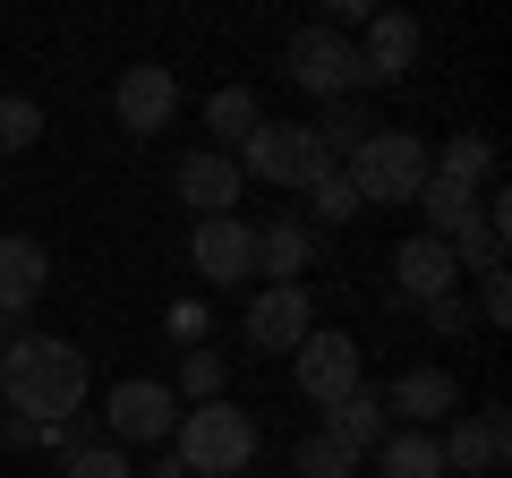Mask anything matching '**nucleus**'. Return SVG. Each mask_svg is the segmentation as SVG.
<instances>
[{
    "instance_id": "29",
    "label": "nucleus",
    "mask_w": 512,
    "mask_h": 478,
    "mask_svg": "<svg viewBox=\"0 0 512 478\" xmlns=\"http://www.w3.org/2000/svg\"><path fill=\"white\" fill-rule=\"evenodd\" d=\"M205 325H214L205 299H180V308H171V342H180V350H205Z\"/></svg>"
},
{
    "instance_id": "31",
    "label": "nucleus",
    "mask_w": 512,
    "mask_h": 478,
    "mask_svg": "<svg viewBox=\"0 0 512 478\" xmlns=\"http://www.w3.org/2000/svg\"><path fill=\"white\" fill-rule=\"evenodd\" d=\"M427 333H470V308H461V291H444V299H427Z\"/></svg>"
},
{
    "instance_id": "4",
    "label": "nucleus",
    "mask_w": 512,
    "mask_h": 478,
    "mask_svg": "<svg viewBox=\"0 0 512 478\" xmlns=\"http://www.w3.org/2000/svg\"><path fill=\"white\" fill-rule=\"evenodd\" d=\"M231 163H239V180L256 171L265 188H316V180L333 171V146L308 129V120H265V129L231 154Z\"/></svg>"
},
{
    "instance_id": "24",
    "label": "nucleus",
    "mask_w": 512,
    "mask_h": 478,
    "mask_svg": "<svg viewBox=\"0 0 512 478\" xmlns=\"http://www.w3.org/2000/svg\"><path fill=\"white\" fill-rule=\"evenodd\" d=\"M222 385H231V359H222V350H180V402L197 410V402H222Z\"/></svg>"
},
{
    "instance_id": "19",
    "label": "nucleus",
    "mask_w": 512,
    "mask_h": 478,
    "mask_svg": "<svg viewBox=\"0 0 512 478\" xmlns=\"http://www.w3.org/2000/svg\"><path fill=\"white\" fill-rule=\"evenodd\" d=\"M504 239H512V197L495 188V197H478V222L453 239V265H470V274H495V265H504Z\"/></svg>"
},
{
    "instance_id": "13",
    "label": "nucleus",
    "mask_w": 512,
    "mask_h": 478,
    "mask_svg": "<svg viewBox=\"0 0 512 478\" xmlns=\"http://www.w3.org/2000/svg\"><path fill=\"white\" fill-rule=\"evenodd\" d=\"M384 410L410 427H436V419H461V385L444 368H402L393 385H384Z\"/></svg>"
},
{
    "instance_id": "30",
    "label": "nucleus",
    "mask_w": 512,
    "mask_h": 478,
    "mask_svg": "<svg viewBox=\"0 0 512 478\" xmlns=\"http://www.w3.org/2000/svg\"><path fill=\"white\" fill-rule=\"evenodd\" d=\"M478 316H487V325H504V316H512V282H504V265H495V274H478Z\"/></svg>"
},
{
    "instance_id": "21",
    "label": "nucleus",
    "mask_w": 512,
    "mask_h": 478,
    "mask_svg": "<svg viewBox=\"0 0 512 478\" xmlns=\"http://www.w3.org/2000/svg\"><path fill=\"white\" fill-rule=\"evenodd\" d=\"M376 478H444V453L427 427H393V436L376 444Z\"/></svg>"
},
{
    "instance_id": "1",
    "label": "nucleus",
    "mask_w": 512,
    "mask_h": 478,
    "mask_svg": "<svg viewBox=\"0 0 512 478\" xmlns=\"http://www.w3.org/2000/svg\"><path fill=\"white\" fill-rule=\"evenodd\" d=\"M94 393V368L86 350L60 342V333H18V342L0 350V402L18 410V419L52 427V419H77Z\"/></svg>"
},
{
    "instance_id": "7",
    "label": "nucleus",
    "mask_w": 512,
    "mask_h": 478,
    "mask_svg": "<svg viewBox=\"0 0 512 478\" xmlns=\"http://www.w3.org/2000/svg\"><path fill=\"white\" fill-rule=\"evenodd\" d=\"M282 69H291L299 86L316 94V103H342V94H359V86H367L359 52H350L342 35H325V26H299V35H291V52H282Z\"/></svg>"
},
{
    "instance_id": "2",
    "label": "nucleus",
    "mask_w": 512,
    "mask_h": 478,
    "mask_svg": "<svg viewBox=\"0 0 512 478\" xmlns=\"http://www.w3.org/2000/svg\"><path fill=\"white\" fill-rule=\"evenodd\" d=\"M171 461H180L188 478H239L256 461V419L239 402H197L180 410V427H171Z\"/></svg>"
},
{
    "instance_id": "33",
    "label": "nucleus",
    "mask_w": 512,
    "mask_h": 478,
    "mask_svg": "<svg viewBox=\"0 0 512 478\" xmlns=\"http://www.w3.org/2000/svg\"><path fill=\"white\" fill-rule=\"evenodd\" d=\"M18 333H26V316H9V308H0V350L18 342Z\"/></svg>"
},
{
    "instance_id": "9",
    "label": "nucleus",
    "mask_w": 512,
    "mask_h": 478,
    "mask_svg": "<svg viewBox=\"0 0 512 478\" xmlns=\"http://www.w3.org/2000/svg\"><path fill=\"white\" fill-rule=\"evenodd\" d=\"M444 291H461V265H453V248H444V239H402V248H393V308H427V299H444Z\"/></svg>"
},
{
    "instance_id": "26",
    "label": "nucleus",
    "mask_w": 512,
    "mask_h": 478,
    "mask_svg": "<svg viewBox=\"0 0 512 478\" xmlns=\"http://www.w3.org/2000/svg\"><path fill=\"white\" fill-rule=\"evenodd\" d=\"M43 137V103H26V94H0V154H26Z\"/></svg>"
},
{
    "instance_id": "16",
    "label": "nucleus",
    "mask_w": 512,
    "mask_h": 478,
    "mask_svg": "<svg viewBox=\"0 0 512 478\" xmlns=\"http://www.w3.org/2000/svg\"><path fill=\"white\" fill-rule=\"evenodd\" d=\"M171 188H180V205H197V222H214V214H231L239 205V163L231 154H188L180 171H171Z\"/></svg>"
},
{
    "instance_id": "18",
    "label": "nucleus",
    "mask_w": 512,
    "mask_h": 478,
    "mask_svg": "<svg viewBox=\"0 0 512 478\" xmlns=\"http://www.w3.org/2000/svg\"><path fill=\"white\" fill-rule=\"evenodd\" d=\"M316 257V231L299 214H274V222H256V274L265 282H299Z\"/></svg>"
},
{
    "instance_id": "23",
    "label": "nucleus",
    "mask_w": 512,
    "mask_h": 478,
    "mask_svg": "<svg viewBox=\"0 0 512 478\" xmlns=\"http://www.w3.org/2000/svg\"><path fill=\"white\" fill-rule=\"evenodd\" d=\"M205 129L222 137V154H239L256 129H265V111H256V94H248V86H222L214 103H205Z\"/></svg>"
},
{
    "instance_id": "32",
    "label": "nucleus",
    "mask_w": 512,
    "mask_h": 478,
    "mask_svg": "<svg viewBox=\"0 0 512 478\" xmlns=\"http://www.w3.org/2000/svg\"><path fill=\"white\" fill-rule=\"evenodd\" d=\"M367 18H376L367 0H325V35H333V26H367Z\"/></svg>"
},
{
    "instance_id": "28",
    "label": "nucleus",
    "mask_w": 512,
    "mask_h": 478,
    "mask_svg": "<svg viewBox=\"0 0 512 478\" xmlns=\"http://www.w3.org/2000/svg\"><path fill=\"white\" fill-rule=\"evenodd\" d=\"M60 478H137V470H128V453H120V444H86V453H69V461H60Z\"/></svg>"
},
{
    "instance_id": "12",
    "label": "nucleus",
    "mask_w": 512,
    "mask_h": 478,
    "mask_svg": "<svg viewBox=\"0 0 512 478\" xmlns=\"http://www.w3.org/2000/svg\"><path fill=\"white\" fill-rule=\"evenodd\" d=\"M43 291H52V248L26 239V231H0V308L26 316Z\"/></svg>"
},
{
    "instance_id": "10",
    "label": "nucleus",
    "mask_w": 512,
    "mask_h": 478,
    "mask_svg": "<svg viewBox=\"0 0 512 478\" xmlns=\"http://www.w3.org/2000/svg\"><path fill=\"white\" fill-rule=\"evenodd\" d=\"M308 325H316V308H308L299 282H265V291L248 299V342H256V359L299 350V342H308Z\"/></svg>"
},
{
    "instance_id": "8",
    "label": "nucleus",
    "mask_w": 512,
    "mask_h": 478,
    "mask_svg": "<svg viewBox=\"0 0 512 478\" xmlns=\"http://www.w3.org/2000/svg\"><path fill=\"white\" fill-rule=\"evenodd\" d=\"M111 111H120L128 137H163L171 120H180V77H171L163 60H137V69H120V86H111Z\"/></svg>"
},
{
    "instance_id": "17",
    "label": "nucleus",
    "mask_w": 512,
    "mask_h": 478,
    "mask_svg": "<svg viewBox=\"0 0 512 478\" xmlns=\"http://www.w3.org/2000/svg\"><path fill=\"white\" fill-rule=\"evenodd\" d=\"M410 60H419V18H402V9H376V18H367V52H359L367 86H393V77H410Z\"/></svg>"
},
{
    "instance_id": "11",
    "label": "nucleus",
    "mask_w": 512,
    "mask_h": 478,
    "mask_svg": "<svg viewBox=\"0 0 512 478\" xmlns=\"http://www.w3.org/2000/svg\"><path fill=\"white\" fill-rule=\"evenodd\" d=\"M188 265H197L205 282H248V274H256V231H248L239 214L197 222V231H188Z\"/></svg>"
},
{
    "instance_id": "20",
    "label": "nucleus",
    "mask_w": 512,
    "mask_h": 478,
    "mask_svg": "<svg viewBox=\"0 0 512 478\" xmlns=\"http://www.w3.org/2000/svg\"><path fill=\"white\" fill-rule=\"evenodd\" d=\"M410 205L427 214V239H444V248H453V239L478 222V188H461V180H436V171H427V188H419Z\"/></svg>"
},
{
    "instance_id": "25",
    "label": "nucleus",
    "mask_w": 512,
    "mask_h": 478,
    "mask_svg": "<svg viewBox=\"0 0 512 478\" xmlns=\"http://www.w3.org/2000/svg\"><path fill=\"white\" fill-rule=\"evenodd\" d=\"M316 137L350 154L359 137H376V120H367V103H359V94H342V103H325V120H316Z\"/></svg>"
},
{
    "instance_id": "6",
    "label": "nucleus",
    "mask_w": 512,
    "mask_h": 478,
    "mask_svg": "<svg viewBox=\"0 0 512 478\" xmlns=\"http://www.w3.org/2000/svg\"><path fill=\"white\" fill-rule=\"evenodd\" d=\"M103 427H111V444H171V427H180V393L163 385V376H128V385H111V402H103Z\"/></svg>"
},
{
    "instance_id": "22",
    "label": "nucleus",
    "mask_w": 512,
    "mask_h": 478,
    "mask_svg": "<svg viewBox=\"0 0 512 478\" xmlns=\"http://www.w3.org/2000/svg\"><path fill=\"white\" fill-rule=\"evenodd\" d=\"M427 171H436V180H461V188H478V197H487V180H495V137H444V146L427 154Z\"/></svg>"
},
{
    "instance_id": "15",
    "label": "nucleus",
    "mask_w": 512,
    "mask_h": 478,
    "mask_svg": "<svg viewBox=\"0 0 512 478\" xmlns=\"http://www.w3.org/2000/svg\"><path fill=\"white\" fill-rule=\"evenodd\" d=\"M504 410H470V419H453L436 436V453H444V470H461V478H478V470H495L504 461Z\"/></svg>"
},
{
    "instance_id": "27",
    "label": "nucleus",
    "mask_w": 512,
    "mask_h": 478,
    "mask_svg": "<svg viewBox=\"0 0 512 478\" xmlns=\"http://www.w3.org/2000/svg\"><path fill=\"white\" fill-rule=\"evenodd\" d=\"M308 214H316V222H333V231H342V222L359 214V197H350V180H342V171H325V180L308 188Z\"/></svg>"
},
{
    "instance_id": "14",
    "label": "nucleus",
    "mask_w": 512,
    "mask_h": 478,
    "mask_svg": "<svg viewBox=\"0 0 512 478\" xmlns=\"http://www.w3.org/2000/svg\"><path fill=\"white\" fill-rule=\"evenodd\" d=\"M316 436H333L350 461H367L384 436H393V410H384V393H376V385H359V393H342V402L325 410V427H316Z\"/></svg>"
},
{
    "instance_id": "5",
    "label": "nucleus",
    "mask_w": 512,
    "mask_h": 478,
    "mask_svg": "<svg viewBox=\"0 0 512 478\" xmlns=\"http://www.w3.org/2000/svg\"><path fill=\"white\" fill-rule=\"evenodd\" d=\"M291 385L308 393L316 410H333L342 393H359L367 376H359V342H350L342 325H308V342L291 350Z\"/></svg>"
},
{
    "instance_id": "3",
    "label": "nucleus",
    "mask_w": 512,
    "mask_h": 478,
    "mask_svg": "<svg viewBox=\"0 0 512 478\" xmlns=\"http://www.w3.org/2000/svg\"><path fill=\"white\" fill-rule=\"evenodd\" d=\"M350 180V197H359V214L367 205H410L427 188V137H410V129H376V137H359L350 146V163H333Z\"/></svg>"
}]
</instances>
